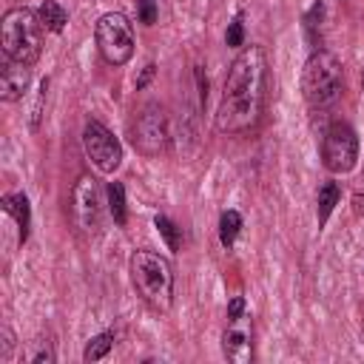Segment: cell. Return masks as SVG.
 <instances>
[{"mask_svg": "<svg viewBox=\"0 0 364 364\" xmlns=\"http://www.w3.org/2000/svg\"><path fill=\"white\" fill-rule=\"evenodd\" d=\"M43 31L46 26L40 20V11L28 6L9 9L0 23V46H3L6 60L34 65L43 54Z\"/></svg>", "mask_w": 364, "mask_h": 364, "instance_id": "cell-4", "label": "cell"}, {"mask_svg": "<svg viewBox=\"0 0 364 364\" xmlns=\"http://www.w3.org/2000/svg\"><path fill=\"white\" fill-rule=\"evenodd\" d=\"M239 230H242V213L233 210V208L222 210V216H219V242H222V247H233Z\"/></svg>", "mask_w": 364, "mask_h": 364, "instance_id": "cell-15", "label": "cell"}, {"mask_svg": "<svg viewBox=\"0 0 364 364\" xmlns=\"http://www.w3.org/2000/svg\"><path fill=\"white\" fill-rule=\"evenodd\" d=\"M28 82H31V65L9 60L0 71V100L3 102H17L28 91Z\"/></svg>", "mask_w": 364, "mask_h": 364, "instance_id": "cell-11", "label": "cell"}, {"mask_svg": "<svg viewBox=\"0 0 364 364\" xmlns=\"http://www.w3.org/2000/svg\"><path fill=\"white\" fill-rule=\"evenodd\" d=\"M111 347H114V333H100V336L88 338V344L82 350V361H100L111 353Z\"/></svg>", "mask_w": 364, "mask_h": 364, "instance_id": "cell-18", "label": "cell"}, {"mask_svg": "<svg viewBox=\"0 0 364 364\" xmlns=\"http://www.w3.org/2000/svg\"><path fill=\"white\" fill-rule=\"evenodd\" d=\"M46 91H48V80H43V82H40V91H37V102H34V108H31V128H34V131L40 128V117H43Z\"/></svg>", "mask_w": 364, "mask_h": 364, "instance_id": "cell-23", "label": "cell"}, {"mask_svg": "<svg viewBox=\"0 0 364 364\" xmlns=\"http://www.w3.org/2000/svg\"><path fill=\"white\" fill-rule=\"evenodd\" d=\"M82 151L102 173H114L122 162V145L119 139L97 119H88L82 125Z\"/></svg>", "mask_w": 364, "mask_h": 364, "instance_id": "cell-9", "label": "cell"}, {"mask_svg": "<svg viewBox=\"0 0 364 364\" xmlns=\"http://www.w3.org/2000/svg\"><path fill=\"white\" fill-rule=\"evenodd\" d=\"M361 91H364V68H361Z\"/></svg>", "mask_w": 364, "mask_h": 364, "instance_id": "cell-27", "label": "cell"}, {"mask_svg": "<svg viewBox=\"0 0 364 364\" xmlns=\"http://www.w3.org/2000/svg\"><path fill=\"white\" fill-rule=\"evenodd\" d=\"M338 199H341V188H338V182L324 179V182L318 185V191H316V216H318V228L327 225V219H330L333 208L338 205Z\"/></svg>", "mask_w": 364, "mask_h": 364, "instance_id": "cell-13", "label": "cell"}, {"mask_svg": "<svg viewBox=\"0 0 364 364\" xmlns=\"http://www.w3.org/2000/svg\"><path fill=\"white\" fill-rule=\"evenodd\" d=\"M321 17H324V3H313L310 11L304 14V34L313 46H318V26H321Z\"/></svg>", "mask_w": 364, "mask_h": 364, "instance_id": "cell-20", "label": "cell"}, {"mask_svg": "<svg viewBox=\"0 0 364 364\" xmlns=\"http://www.w3.org/2000/svg\"><path fill=\"white\" fill-rule=\"evenodd\" d=\"M245 14L242 11H236V17L228 23V31H225V43L230 46V48H239V46H245Z\"/></svg>", "mask_w": 364, "mask_h": 364, "instance_id": "cell-21", "label": "cell"}, {"mask_svg": "<svg viewBox=\"0 0 364 364\" xmlns=\"http://www.w3.org/2000/svg\"><path fill=\"white\" fill-rule=\"evenodd\" d=\"M171 139V128H168V111L159 102H148L134 114L131 122V142L142 156H159L165 154Z\"/></svg>", "mask_w": 364, "mask_h": 364, "instance_id": "cell-6", "label": "cell"}, {"mask_svg": "<svg viewBox=\"0 0 364 364\" xmlns=\"http://www.w3.org/2000/svg\"><path fill=\"white\" fill-rule=\"evenodd\" d=\"M154 225H156L159 236L165 239V245H168L171 250H179V245H182V230H179L165 213H156V216H154Z\"/></svg>", "mask_w": 364, "mask_h": 364, "instance_id": "cell-19", "label": "cell"}, {"mask_svg": "<svg viewBox=\"0 0 364 364\" xmlns=\"http://www.w3.org/2000/svg\"><path fill=\"white\" fill-rule=\"evenodd\" d=\"M105 193H108V213H111V219L122 228V225L128 222V210H125V188H122V182H111V185L105 188Z\"/></svg>", "mask_w": 364, "mask_h": 364, "instance_id": "cell-16", "label": "cell"}, {"mask_svg": "<svg viewBox=\"0 0 364 364\" xmlns=\"http://www.w3.org/2000/svg\"><path fill=\"white\" fill-rule=\"evenodd\" d=\"M154 74H156V65H154V63H148V65L142 68V74L136 77V91H142V88L151 82V77H154Z\"/></svg>", "mask_w": 364, "mask_h": 364, "instance_id": "cell-26", "label": "cell"}, {"mask_svg": "<svg viewBox=\"0 0 364 364\" xmlns=\"http://www.w3.org/2000/svg\"><path fill=\"white\" fill-rule=\"evenodd\" d=\"M94 40L108 65H125L134 57V26L122 11H105L94 26Z\"/></svg>", "mask_w": 364, "mask_h": 364, "instance_id": "cell-5", "label": "cell"}, {"mask_svg": "<svg viewBox=\"0 0 364 364\" xmlns=\"http://www.w3.org/2000/svg\"><path fill=\"white\" fill-rule=\"evenodd\" d=\"M131 282L139 293V299L156 310V313H168L173 304V267L165 256H159L156 250H134L131 262Z\"/></svg>", "mask_w": 364, "mask_h": 364, "instance_id": "cell-3", "label": "cell"}, {"mask_svg": "<svg viewBox=\"0 0 364 364\" xmlns=\"http://www.w3.org/2000/svg\"><path fill=\"white\" fill-rule=\"evenodd\" d=\"M134 3H136L139 23L154 26V23H156V17H159V0H134Z\"/></svg>", "mask_w": 364, "mask_h": 364, "instance_id": "cell-22", "label": "cell"}, {"mask_svg": "<svg viewBox=\"0 0 364 364\" xmlns=\"http://www.w3.org/2000/svg\"><path fill=\"white\" fill-rule=\"evenodd\" d=\"M71 222L82 236H94L102 225V188L91 173H82L71 188Z\"/></svg>", "mask_w": 364, "mask_h": 364, "instance_id": "cell-7", "label": "cell"}, {"mask_svg": "<svg viewBox=\"0 0 364 364\" xmlns=\"http://www.w3.org/2000/svg\"><path fill=\"white\" fill-rule=\"evenodd\" d=\"M270 68L262 46H245L225 77L222 100L216 108V131L219 134H245L259 125L267 102Z\"/></svg>", "mask_w": 364, "mask_h": 364, "instance_id": "cell-1", "label": "cell"}, {"mask_svg": "<svg viewBox=\"0 0 364 364\" xmlns=\"http://www.w3.org/2000/svg\"><path fill=\"white\" fill-rule=\"evenodd\" d=\"M344 91L341 60L327 48H313L301 68V97L313 111H327Z\"/></svg>", "mask_w": 364, "mask_h": 364, "instance_id": "cell-2", "label": "cell"}, {"mask_svg": "<svg viewBox=\"0 0 364 364\" xmlns=\"http://www.w3.org/2000/svg\"><path fill=\"white\" fill-rule=\"evenodd\" d=\"M26 358L31 361V364H54L57 361V353H54V344H51V338L46 336H37L34 341H28V353H26Z\"/></svg>", "mask_w": 364, "mask_h": 364, "instance_id": "cell-17", "label": "cell"}, {"mask_svg": "<svg viewBox=\"0 0 364 364\" xmlns=\"http://www.w3.org/2000/svg\"><path fill=\"white\" fill-rule=\"evenodd\" d=\"M37 11H40V20H43L46 31L60 34V31L65 28V23H68V11H65L57 0H43V6H40Z\"/></svg>", "mask_w": 364, "mask_h": 364, "instance_id": "cell-14", "label": "cell"}, {"mask_svg": "<svg viewBox=\"0 0 364 364\" xmlns=\"http://www.w3.org/2000/svg\"><path fill=\"white\" fill-rule=\"evenodd\" d=\"M0 333H3V355H0V358H3V361H9V358H11V350H14V336H11V330H9V327H3Z\"/></svg>", "mask_w": 364, "mask_h": 364, "instance_id": "cell-25", "label": "cell"}, {"mask_svg": "<svg viewBox=\"0 0 364 364\" xmlns=\"http://www.w3.org/2000/svg\"><path fill=\"white\" fill-rule=\"evenodd\" d=\"M0 202H3V210L17 222L20 242H26L28 239V228H31V205H28V196L26 193H6Z\"/></svg>", "mask_w": 364, "mask_h": 364, "instance_id": "cell-12", "label": "cell"}, {"mask_svg": "<svg viewBox=\"0 0 364 364\" xmlns=\"http://www.w3.org/2000/svg\"><path fill=\"white\" fill-rule=\"evenodd\" d=\"M321 162L330 173H347V171L355 168V162H358V136L344 119H336V122L327 125V131L321 136Z\"/></svg>", "mask_w": 364, "mask_h": 364, "instance_id": "cell-8", "label": "cell"}, {"mask_svg": "<svg viewBox=\"0 0 364 364\" xmlns=\"http://www.w3.org/2000/svg\"><path fill=\"white\" fill-rule=\"evenodd\" d=\"M222 353L233 364H247L253 358V316L247 310L228 316V327L222 333Z\"/></svg>", "mask_w": 364, "mask_h": 364, "instance_id": "cell-10", "label": "cell"}, {"mask_svg": "<svg viewBox=\"0 0 364 364\" xmlns=\"http://www.w3.org/2000/svg\"><path fill=\"white\" fill-rule=\"evenodd\" d=\"M353 210L361 216L364 213V171H361V179H358V188H355V193H353Z\"/></svg>", "mask_w": 364, "mask_h": 364, "instance_id": "cell-24", "label": "cell"}]
</instances>
